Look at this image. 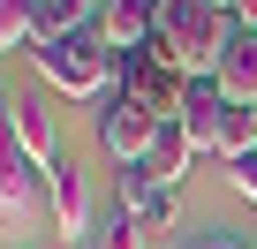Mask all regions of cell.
Here are the masks:
<instances>
[{
    "label": "cell",
    "instance_id": "1",
    "mask_svg": "<svg viewBox=\"0 0 257 249\" xmlns=\"http://www.w3.org/2000/svg\"><path fill=\"white\" fill-rule=\"evenodd\" d=\"M234 16L227 8H212V0H159V53L189 76V83H212L219 76V61H227V46H234Z\"/></svg>",
    "mask_w": 257,
    "mask_h": 249
},
{
    "label": "cell",
    "instance_id": "2",
    "mask_svg": "<svg viewBox=\"0 0 257 249\" xmlns=\"http://www.w3.org/2000/svg\"><path fill=\"white\" fill-rule=\"evenodd\" d=\"M31 68L53 98H113L121 91V53L98 31H76L61 46H31Z\"/></svg>",
    "mask_w": 257,
    "mask_h": 249
},
{
    "label": "cell",
    "instance_id": "3",
    "mask_svg": "<svg viewBox=\"0 0 257 249\" xmlns=\"http://www.w3.org/2000/svg\"><path fill=\"white\" fill-rule=\"evenodd\" d=\"M46 204H53L46 166H38V159H23V144L8 136V121H0V226H8V234H31Z\"/></svg>",
    "mask_w": 257,
    "mask_h": 249
},
{
    "label": "cell",
    "instance_id": "4",
    "mask_svg": "<svg viewBox=\"0 0 257 249\" xmlns=\"http://www.w3.org/2000/svg\"><path fill=\"white\" fill-rule=\"evenodd\" d=\"M159 129H167V121H159L144 98H128V91L98 98V151H106L113 166H137V159H152Z\"/></svg>",
    "mask_w": 257,
    "mask_h": 249
},
{
    "label": "cell",
    "instance_id": "5",
    "mask_svg": "<svg viewBox=\"0 0 257 249\" xmlns=\"http://www.w3.org/2000/svg\"><path fill=\"white\" fill-rule=\"evenodd\" d=\"M121 91L128 98H144L159 121H182V106H189V76L159 53V46H144V53H121Z\"/></svg>",
    "mask_w": 257,
    "mask_h": 249
},
{
    "label": "cell",
    "instance_id": "6",
    "mask_svg": "<svg viewBox=\"0 0 257 249\" xmlns=\"http://www.w3.org/2000/svg\"><path fill=\"white\" fill-rule=\"evenodd\" d=\"M8 136H16L23 159H38V166L61 159V121H53V91H46V83L23 91V98H8Z\"/></svg>",
    "mask_w": 257,
    "mask_h": 249
},
{
    "label": "cell",
    "instance_id": "7",
    "mask_svg": "<svg viewBox=\"0 0 257 249\" xmlns=\"http://www.w3.org/2000/svg\"><path fill=\"white\" fill-rule=\"evenodd\" d=\"M46 189H53V226H61V241L98 234V226H91V181H83L76 159H53V166H46Z\"/></svg>",
    "mask_w": 257,
    "mask_h": 249
},
{
    "label": "cell",
    "instance_id": "8",
    "mask_svg": "<svg viewBox=\"0 0 257 249\" xmlns=\"http://www.w3.org/2000/svg\"><path fill=\"white\" fill-rule=\"evenodd\" d=\"M98 38L113 53H144L159 38V0H106L98 8Z\"/></svg>",
    "mask_w": 257,
    "mask_h": 249
},
{
    "label": "cell",
    "instance_id": "9",
    "mask_svg": "<svg viewBox=\"0 0 257 249\" xmlns=\"http://www.w3.org/2000/svg\"><path fill=\"white\" fill-rule=\"evenodd\" d=\"M227 106H234V98H227L219 83H189L182 129H189V144H197V151H212V159H219V129H227Z\"/></svg>",
    "mask_w": 257,
    "mask_h": 249
},
{
    "label": "cell",
    "instance_id": "10",
    "mask_svg": "<svg viewBox=\"0 0 257 249\" xmlns=\"http://www.w3.org/2000/svg\"><path fill=\"white\" fill-rule=\"evenodd\" d=\"M234 106H257V31H234V46H227V61H219V76H212Z\"/></svg>",
    "mask_w": 257,
    "mask_h": 249
},
{
    "label": "cell",
    "instance_id": "11",
    "mask_svg": "<svg viewBox=\"0 0 257 249\" xmlns=\"http://www.w3.org/2000/svg\"><path fill=\"white\" fill-rule=\"evenodd\" d=\"M189 159H197V144H189V129H182V121H167V129H159V144H152V174L167 181V189H182V174H189Z\"/></svg>",
    "mask_w": 257,
    "mask_h": 249
},
{
    "label": "cell",
    "instance_id": "12",
    "mask_svg": "<svg viewBox=\"0 0 257 249\" xmlns=\"http://www.w3.org/2000/svg\"><path fill=\"white\" fill-rule=\"evenodd\" d=\"M137 226H144V234H167V241H174V234H182V189H152V196L137 204Z\"/></svg>",
    "mask_w": 257,
    "mask_h": 249
},
{
    "label": "cell",
    "instance_id": "13",
    "mask_svg": "<svg viewBox=\"0 0 257 249\" xmlns=\"http://www.w3.org/2000/svg\"><path fill=\"white\" fill-rule=\"evenodd\" d=\"M31 31H38V0H0V53L31 46Z\"/></svg>",
    "mask_w": 257,
    "mask_h": 249
},
{
    "label": "cell",
    "instance_id": "14",
    "mask_svg": "<svg viewBox=\"0 0 257 249\" xmlns=\"http://www.w3.org/2000/svg\"><path fill=\"white\" fill-rule=\"evenodd\" d=\"M152 189H167V181H159V174H152L144 159H137V166H113V196H121V211H137V204H144Z\"/></svg>",
    "mask_w": 257,
    "mask_h": 249
},
{
    "label": "cell",
    "instance_id": "15",
    "mask_svg": "<svg viewBox=\"0 0 257 249\" xmlns=\"http://www.w3.org/2000/svg\"><path fill=\"white\" fill-rule=\"evenodd\" d=\"M98 249H152V234L137 226V211H113V219L98 226Z\"/></svg>",
    "mask_w": 257,
    "mask_h": 249
},
{
    "label": "cell",
    "instance_id": "16",
    "mask_svg": "<svg viewBox=\"0 0 257 249\" xmlns=\"http://www.w3.org/2000/svg\"><path fill=\"white\" fill-rule=\"evenodd\" d=\"M167 249H249L242 234H227V226H197V234H174Z\"/></svg>",
    "mask_w": 257,
    "mask_h": 249
},
{
    "label": "cell",
    "instance_id": "17",
    "mask_svg": "<svg viewBox=\"0 0 257 249\" xmlns=\"http://www.w3.org/2000/svg\"><path fill=\"white\" fill-rule=\"evenodd\" d=\"M227 189H234V196H242V204L257 211V159H242V166H227Z\"/></svg>",
    "mask_w": 257,
    "mask_h": 249
},
{
    "label": "cell",
    "instance_id": "18",
    "mask_svg": "<svg viewBox=\"0 0 257 249\" xmlns=\"http://www.w3.org/2000/svg\"><path fill=\"white\" fill-rule=\"evenodd\" d=\"M234 23H242V31H257V0H234Z\"/></svg>",
    "mask_w": 257,
    "mask_h": 249
},
{
    "label": "cell",
    "instance_id": "19",
    "mask_svg": "<svg viewBox=\"0 0 257 249\" xmlns=\"http://www.w3.org/2000/svg\"><path fill=\"white\" fill-rule=\"evenodd\" d=\"M76 8H83V16H98V8H106V0H76Z\"/></svg>",
    "mask_w": 257,
    "mask_h": 249
},
{
    "label": "cell",
    "instance_id": "20",
    "mask_svg": "<svg viewBox=\"0 0 257 249\" xmlns=\"http://www.w3.org/2000/svg\"><path fill=\"white\" fill-rule=\"evenodd\" d=\"M23 249H68V241H23Z\"/></svg>",
    "mask_w": 257,
    "mask_h": 249
},
{
    "label": "cell",
    "instance_id": "21",
    "mask_svg": "<svg viewBox=\"0 0 257 249\" xmlns=\"http://www.w3.org/2000/svg\"><path fill=\"white\" fill-rule=\"evenodd\" d=\"M212 8H227V16H234V0H212Z\"/></svg>",
    "mask_w": 257,
    "mask_h": 249
}]
</instances>
